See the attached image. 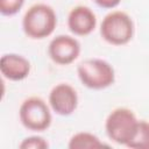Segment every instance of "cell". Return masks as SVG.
I'll use <instances>...</instances> for the list:
<instances>
[{
	"label": "cell",
	"instance_id": "cell-6",
	"mask_svg": "<svg viewBox=\"0 0 149 149\" xmlns=\"http://www.w3.org/2000/svg\"><path fill=\"white\" fill-rule=\"evenodd\" d=\"M48 54L56 64L69 65L78 58L80 54V43L72 36L58 35L50 41Z\"/></svg>",
	"mask_w": 149,
	"mask_h": 149
},
{
	"label": "cell",
	"instance_id": "cell-5",
	"mask_svg": "<svg viewBox=\"0 0 149 149\" xmlns=\"http://www.w3.org/2000/svg\"><path fill=\"white\" fill-rule=\"evenodd\" d=\"M21 123L29 130L43 132L51 125V112L48 104L40 97L26 99L19 109Z\"/></svg>",
	"mask_w": 149,
	"mask_h": 149
},
{
	"label": "cell",
	"instance_id": "cell-12",
	"mask_svg": "<svg viewBox=\"0 0 149 149\" xmlns=\"http://www.w3.org/2000/svg\"><path fill=\"white\" fill-rule=\"evenodd\" d=\"M24 0H0V12L2 15H14L23 6Z\"/></svg>",
	"mask_w": 149,
	"mask_h": 149
},
{
	"label": "cell",
	"instance_id": "cell-10",
	"mask_svg": "<svg viewBox=\"0 0 149 149\" xmlns=\"http://www.w3.org/2000/svg\"><path fill=\"white\" fill-rule=\"evenodd\" d=\"M105 144L100 139L88 132H78L71 136L68 147L70 149H95L101 148Z\"/></svg>",
	"mask_w": 149,
	"mask_h": 149
},
{
	"label": "cell",
	"instance_id": "cell-9",
	"mask_svg": "<svg viewBox=\"0 0 149 149\" xmlns=\"http://www.w3.org/2000/svg\"><path fill=\"white\" fill-rule=\"evenodd\" d=\"M1 74L13 81L22 80L30 72V62L22 55L6 54L0 59Z\"/></svg>",
	"mask_w": 149,
	"mask_h": 149
},
{
	"label": "cell",
	"instance_id": "cell-3",
	"mask_svg": "<svg viewBox=\"0 0 149 149\" xmlns=\"http://www.w3.org/2000/svg\"><path fill=\"white\" fill-rule=\"evenodd\" d=\"M100 34L109 44H127L134 36V22L132 17L122 10L111 12L102 19Z\"/></svg>",
	"mask_w": 149,
	"mask_h": 149
},
{
	"label": "cell",
	"instance_id": "cell-2",
	"mask_svg": "<svg viewBox=\"0 0 149 149\" xmlns=\"http://www.w3.org/2000/svg\"><path fill=\"white\" fill-rule=\"evenodd\" d=\"M137 123L139 120L133 111L119 107L108 114L105 121V129L107 136L113 142L127 147L135 134Z\"/></svg>",
	"mask_w": 149,
	"mask_h": 149
},
{
	"label": "cell",
	"instance_id": "cell-11",
	"mask_svg": "<svg viewBox=\"0 0 149 149\" xmlns=\"http://www.w3.org/2000/svg\"><path fill=\"white\" fill-rule=\"evenodd\" d=\"M133 149H149V122L146 120H139L135 134L127 146Z\"/></svg>",
	"mask_w": 149,
	"mask_h": 149
},
{
	"label": "cell",
	"instance_id": "cell-13",
	"mask_svg": "<svg viewBox=\"0 0 149 149\" xmlns=\"http://www.w3.org/2000/svg\"><path fill=\"white\" fill-rule=\"evenodd\" d=\"M19 147L21 149H47L49 147V143L41 136H29L22 140Z\"/></svg>",
	"mask_w": 149,
	"mask_h": 149
},
{
	"label": "cell",
	"instance_id": "cell-4",
	"mask_svg": "<svg viewBox=\"0 0 149 149\" xmlns=\"http://www.w3.org/2000/svg\"><path fill=\"white\" fill-rule=\"evenodd\" d=\"M81 84L91 90H102L111 86L115 80L113 66L99 58H91L81 62L77 68Z\"/></svg>",
	"mask_w": 149,
	"mask_h": 149
},
{
	"label": "cell",
	"instance_id": "cell-7",
	"mask_svg": "<svg viewBox=\"0 0 149 149\" xmlns=\"http://www.w3.org/2000/svg\"><path fill=\"white\" fill-rule=\"evenodd\" d=\"M49 106L58 115L72 114L78 106V94L73 86L66 83L55 85L49 93Z\"/></svg>",
	"mask_w": 149,
	"mask_h": 149
},
{
	"label": "cell",
	"instance_id": "cell-8",
	"mask_svg": "<svg viewBox=\"0 0 149 149\" xmlns=\"http://www.w3.org/2000/svg\"><path fill=\"white\" fill-rule=\"evenodd\" d=\"M97 26V16L87 6H76L68 15V27L77 36L91 34Z\"/></svg>",
	"mask_w": 149,
	"mask_h": 149
},
{
	"label": "cell",
	"instance_id": "cell-1",
	"mask_svg": "<svg viewBox=\"0 0 149 149\" xmlns=\"http://www.w3.org/2000/svg\"><path fill=\"white\" fill-rule=\"evenodd\" d=\"M57 24V15L52 7L47 3H35L28 8L22 19L24 34L34 40L50 36Z\"/></svg>",
	"mask_w": 149,
	"mask_h": 149
},
{
	"label": "cell",
	"instance_id": "cell-14",
	"mask_svg": "<svg viewBox=\"0 0 149 149\" xmlns=\"http://www.w3.org/2000/svg\"><path fill=\"white\" fill-rule=\"evenodd\" d=\"M99 7H102V8H114L116 7L121 0H93Z\"/></svg>",
	"mask_w": 149,
	"mask_h": 149
}]
</instances>
